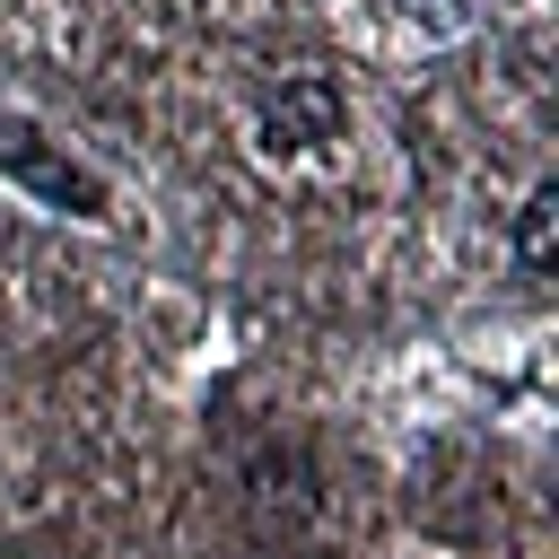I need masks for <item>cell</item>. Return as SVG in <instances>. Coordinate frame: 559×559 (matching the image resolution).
Returning a JSON list of instances; mask_svg holds the SVG:
<instances>
[{
    "label": "cell",
    "instance_id": "obj_1",
    "mask_svg": "<svg viewBox=\"0 0 559 559\" xmlns=\"http://www.w3.org/2000/svg\"><path fill=\"white\" fill-rule=\"evenodd\" d=\"M0 175L9 183H26L35 201H52V210H79V218H105V175H87L79 157H61L35 122H17V114H0Z\"/></svg>",
    "mask_w": 559,
    "mask_h": 559
},
{
    "label": "cell",
    "instance_id": "obj_2",
    "mask_svg": "<svg viewBox=\"0 0 559 559\" xmlns=\"http://www.w3.org/2000/svg\"><path fill=\"white\" fill-rule=\"evenodd\" d=\"M314 140H341V87L332 79H280L271 96H262V148L271 157H297V148H314Z\"/></svg>",
    "mask_w": 559,
    "mask_h": 559
},
{
    "label": "cell",
    "instance_id": "obj_3",
    "mask_svg": "<svg viewBox=\"0 0 559 559\" xmlns=\"http://www.w3.org/2000/svg\"><path fill=\"white\" fill-rule=\"evenodd\" d=\"M515 262H524V271H550V262H559V183H542V192L515 210Z\"/></svg>",
    "mask_w": 559,
    "mask_h": 559
}]
</instances>
